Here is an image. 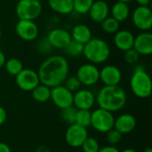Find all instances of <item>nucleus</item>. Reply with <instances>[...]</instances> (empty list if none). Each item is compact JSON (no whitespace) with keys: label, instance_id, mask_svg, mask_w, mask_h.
I'll return each instance as SVG.
<instances>
[{"label":"nucleus","instance_id":"1","mask_svg":"<svg viewBox=\"0 0 152 152\" xmlns=\"http://www.w3.org/2000/svg\"><path fill=\"white\" fill-rule=\"evenodd\" d=\"M69 73V64L68 60L59 54L47 57L38 68V77L40 84L50 88L62 85Z\"/></svg>","mask_w":152,"mask_h":152},{"label":"nucleus","instance_id":"2","mask_svg":"<svg viewBox=\"0 0 152 152\" xmlns=\"http://www.w3.org/2000/svg\"><path fill=\"white\" fill-rule=\"evenodd\" d=\"M126 100V93L119 86H104L95 95V102L99 108L112 113L123 109Z\"/></svg>","mask_w":152,"mask_h":152},{"label":"nucleus","instance_id":"3","mask_svg":"<svg viewBox=\"0 0 152 152\" xmlns=\"http://www.w3.org/2000/svg\"><path fill=\"white\" fill-rule=\"evenodd\" d=\"M110 45L103 39L99 37H92L84 45L83 55L93 64H102L106 62L110 56Z\"/></svg>","mask_w":152,"mask_h":152},{"label":"nucleus","instance_id":"4","mask_svg":"<svg viewBox=\"0 0 152 152\" xmlns=\"http://www.w3.org/2000/svg\"><path fill=\"white\" fill-rule=\"evenodd\" d=\"M130 87L133 94L140 99L151 97L152 82L150 74L142 66H137L130 78Z\"/></svg>","mask_w":152,"mask_h":152},{"label":"nucleus","instance_id":"5","mask_svg":"<svg viewBox=\"0 0 152 152\" xmlns=\"http://www.w3.org/2000/svg\"><path fill=\"white\" fill-rule=\"evenodd\" d=\"M43 11L39 0H19L15 5V13L19 20H34L38 18Z\"/></svg>","mask_w":152,"mask_h":152},{"label":"nucleus","instance_id":"6","mask_svg":"<svg viewBox=\"0 0 152 152\" xmlns=\"http://www.w3.org/2000/svg\"><path fill=\"white\" fill-rule=\"evenodd\" d=\"M115 118L113 113L98 108L92 112L91 126L99 133H107L114 127Z\"/></svg>","mask_w":152,"mask_h":152},{"label":"nucleus","instance_id":"7","mask_svg":"<svg viewBox=\"0 0 152 152\" xmlns=\"http://www.w3.org/2000/svg\"><path fill=\"white\" fill-rule=\"evenodd\" d=\"M76 77L82 86H93L100 81V69L95 64L85 63L77 69Z\"/></svg>","mask_w":152,"mask_h":152},{"label":"nucleus","instance_id":"8","mask_svg":"<svg viewBox=\"0 0 152 152\" xmlns=\"http://www.w3.org/2000/svg\"><path fill=\"white\" fill-rule=\"evenodd\" d=\"M132 20L141 31H150L152 28V11L150 6L138 5L132 13Z\"/></svg>","mask_w":152,"mask_h":152},{"label":"nucleus","instance_id":"9","mask_svg":"<svg viewBox=\"0 0 152 152\" xmlns=\"http://www.w3.org/2000/svg\"><path fill=\"white\" fill-rule=\"evenodd\" d=\"M15 82L17 86L24 92H31L40 84L37 71L31 69H23L15 76Z\"/></svg>","mask_w":152,"mask_h":152},{"label":"nucleus","instance_id":"10","mask_svg":"<svg viewBox=\"0 0 152 152\" xmlns=\"http://www.w3.org/2000/svg\"><path fill=\"white\" fill-rule=\"evenodd\" d=\"M15 31L17 36L27 42L36 40L39 35V28L34 20H19L15 25Z\"/></svg>","mask_w":152,"mask_h":152},{"label":"nucleus","instance_id":"11","mask_svg":"<svg viewBox=\"0 0 152 152\" xmlns=\"http://www.w3.org/2000/svg\"><path fill=\"white\" fill-rule=\"evenodd\" d=\"M53 104L60 110L73 105V93L68 90L63 85L51 88V98Z\"/></svg>","mask_w":152,"mask_h":152},{"label":"nucleus","instance_id":"12","mask_svg":"<svg viewBox=\"0 0 152 152\" xmlns=\"http://www.w3.org/2000/svg\"><path fill=\"white\" fill-rule=\"evenodd\" d=\"M87 137V128L78 126L75 123L69 125L65 134L66 142L72 148H80Z\"/></svg>","mask_w":152,"mask_h":152},{"label":"nucleus","instance_id":"13","mask_svg":"<svg viewBox=\"0 0 152 152\" xmlns=\"http://www.w3.org/2000/svg\"><path fill=\"white\" fill-rule=\"evenodd\" d=\"M46 38L53 49L60 50H63L72 39L70 32L61 28H55L50 30Z\"/></svg>","mask_w":152,"mask_h":152},{"label":"nucleus","instance_id":"14","mask_svg":"<svg viewBox=\"0 0 152 152\" xmlns=\"http://www.w3.org/2000/svg\"><path fill=\"white\" fill-rule=\"evenodd\" d=\"M95 95L88 89H79L73 94V106L77 110H90L95 104Z\"/></svg>","mask_w":152,"mask_h":152},{"label":"nucleus","instance_id":"15","mask_svg":"<svg viewBox=\"0 0 152 152\" xmlns=\"http://www.w3.org/2000/svg\"><path fill=\"white\" fill-rule=\"evenodd\" d=\"M100 80L104 86H119L122 80V72L115 65H105L100 69Z\"/></svg>","mask_w":152,"mask_h":152},{"label":"nucleus","instance_id":"16","mask_svg":"<svg viewBox=\"0 0 152 152\" xmlns=\"http://www.w3.org/2000/svg\"><path fill=\"white\" fill-rule=\"evenodd\" d=\"M133 48L143 56H149L152 53V34L151 31H142L134 37Z\"/></svg>","mask_w":152,"mask_h":152},{"label":"nucleus","instance_id":"17","mask_svg":"<svg viewBox=\"0 0 152 152\" xmlns=\"http://www.w3.org/2000/svg\"><path fill=\"white\" fill-rule=\"evenodd\" d=\"M110 5L104 0H94L88 13L90 19L96 22L101 23L104 19L110 16Z\"/></svg>","mask_w":152,"mask_h":152},{"label":"nucleus","instance_id":"18","mask_svg":"<svg viewBox=\"0 0 152 152\" xmlns=\"http://www.w3.org/2000/svg\"><path fill=\"white\" fill-rule=\"evenodd\" d=\"M134 41V35L127 29H118L114 34V45L121 52H125L133 48Z\"/></svg>","mask_w":152,"mask_h":152},{"label":"nucleus","instance_id":"19","mask_svg":"<svg viewBox=\"0 0 152 152\" xmlns=\"http://www.w3.org/2000/svg\"><path fill=\"white\" fill-rule=\"evenodd\" d=\"M136 127V119L131 114H122L115 118L114 127L121 134L132 133Z\"/></svg>","mask_w":152,"mask_h":152},{"label":"nucleus","instance_id":"20","mask_svg":"<svg viewBox=\"0 0 152 152\" xmlns=\"http://www.w3.org/2000/svg\"><path fill=\"white\" fill-rule=\"evenodd\" d=\"M70 36L73 40L85 45L93 37V33L91 28L87 25L79 23L72 28Z\"/></svg>","mask_w":152,"mask_h":152},{"label":"nucleus","instance_id":"21","mask_svg":"<svg viewBox=\"0 0 152 152\" xmlns=\"http://www.w3.org/2000/svg\"><path fill=\"white\" fill-rule=\"evenodd\" d=\"M110 13L111 17L117 20L119 23L126 21L130 16V7L127 3L117 1L110 8Z\"/></svg>","mask_w":152,"mask_h":152},{"label":"nucleus","instance_id":"22","mask_svg":"<svg viewBox=\"0 0 152 152\" xmlns=\"http://www.w3.org/2000/svg\"><path fill=\"white\" fill-rule=\"evenodd\" d=\"M52 11L61 15L70 14L73 12V0H48Z\"/></svg>","mask_w":152,"mask_h":152},{"label":"nucleus","instance_id":"23","mask_svg":"<svg viewBox=\"0 0 152 152\" xmlns=\"http://www.w3.org/2000/svg\"><path fill=\"white\" fill-rule=\"evenodd\" d=\"M31 94H32V98L36 102L43 103L50 100L51 88L43 84H39L31 91Z\"/></svg>","mask_w":152,"mask_h":152},{"label":"nucleus","instance_id":"24","mask_svg":"<svg viewBox=\"0 0 152 152\" xmlns=\"http://www.w3.org/2000/svg\"><path fill=\"white\" fill-rule=\"evenodd\" d=\"M83 50H84V45L71 39V41L63 49V52L69 57L77 58L80 55H83Z\"/></svg>","mask_w":152,"mask_h":152},{"label":"nucleus","instance_id":"25","mask_svg":"<svg viewBox=\"0 0 152 152\" xmlns=\"http://www.w3.org/2000/svg\"><path fill=\"white\" fill-rule=\"evenodd\" d=\"M4 67L8 74L14 76V77L16 75H18L24 69L23 63L21 62L20 60H19L17 58H10V59L6 60Z\"/></svg>","mask_w":152,"mask_h":152},{"label":"nucleus","instance_id":"26","mask_svg":"<svg viewBox=\"0 0 152 152\" xmlns=\"http://www.w3.org/2000/svg\"><path fill=\"white\" fill-rule=\"evenodd\" d=\"M120 27V23L111 16H108L101 22V28L107 34H115Z\"/></svg>","mask_w":152,"mask_h":152},{"label":"nucleus","instance_id":"27","mask_svg":"<svg viewBox=\"0 0 152 152\" xmlns=\"http://www.w3.org/2000/svg\"><path fill=\"white\" fill-rule=\"evenodd\" d=\"M91 115L92 112L87 110H77L76 114L75 124L87 128L91 126Z\"/></svg>","mask_w":152,"mask_h":152},{"label":"nucleus","instance_id":"28","mask_svg":"<svg viewBox=\"0 0 152 152\" xmlns=\"http://www.w3.org/2000/svg\"><path fill=\"white\" fill-rule=\"evenodd\" d=\"M94 0H73V12L86 15L88 13Z\"/></svg>","mask_w":152,"mask_h":152},{"label":"nucleus","instance_id":"29","mask_svg":"<svg viewBox=\"0 0 152 152\" xmlns=\"http://www.w3.org/2000/svg\"><path fill=\"white\" fill-rule=\"evenodd\" d=\"M77 109L72 105L70 107L65 108L61 110V119L69 125H72L75 123L76 119V114H77Z\"/></svg>","mask_w":152,"mask_h":152},{"label":"nucleus","instance_id":"30","mask_svg":"<svg viewBox=\"0 0 152 152\" xmlns=\"http://www.w3.org/2000/svg\"><path fill=\"white\" fill-rule=\"evenodd\" d=\"M84 152H98L100 150V144L98 141L93 137H87L81 146Z\"/></svg>","mask_w":152,"mask_h":152},{"label":"nucleus","instance_id":"31","mask_svg":"<svg viewBox=\"0 0 152 152\" xmlns=\"http://www.w3.org/2000/svg\"><path fill=\"white\" fill-rule=\"evenodd\" d=\"M68 90H69L71 93H75L77 91H78L81 88V83L80 81L77 79V77L76 76H68V77L65 79L64 83L62 84Z\"/></svg>","mask_w":152,"mask_h":152},{"label":"nucleus","instance_id":"32","mask_svg":"<svg viewBox=\"0 0 152 152\" xmlns=\"http://www.w3.org/2000/svg\"><path fill=\"white\" fill-rule=\"evenodd\" d=\"M122 135L123 134H121L115 128H112L109 132L106 133V141L109 143V145L115 146L118 143H119V142L121 141Z\"/></svg>","mask_w":152,"mask_h":152},{"label":"nucleus","instance_id":"33","mask_svg":"<svg viewBox=\"0 0 152 152\" xmlns=\"http://www.w3.org/2000/svg\"><path fill=\"white\" fill-rule=\"evenodd\" d=\"M140 56L141 55L134 48H131L124 52V60L127 64L130 65L136 64L140 59Z\"/></svg>","mask_w":152,"mask_h":152},{"label":"nucleus","instance_id":"34","mask_svg":"<svg viewBox=\"0 0 152 152\" xmlns=\"http://www.w3.org/2000/svg\"><path fill=\"white\" fill-rule=\"evenodd\" d=\"M37 51L41 53V54H48L52 52V50L53 49L52 47V45H50V43L48 42L47 38H43L41 39L38 43H37Z\"/></svg>","mask_w":152,"mask_h":152},{"label":"nucleus","instance_id":"35","mask_svg":"<svg viewBox=\"0 0 152 152\" xmlns=\"http://www.w3.org/2000/svg\"><path fill=\"white\" fill-rule=\"evenodd\" d=\"M98 152H120L119 150L112 145H108V146H104L102 148H100Z\"/></svg>","mask_w":152,"mask_h":152},{"label":"nucleus","instance_id":"36","mask_svg":"<svg viewBox=\"0 0 152 152\" xmlns=\"http://www.w3.org/2000/svg\"><path fill=\"white\" fill-rule=\"evenodd\" d=\"M6 118H7L6 110H4V108H3L2 106H0V126L2 125H4V123L6 120Z\"/></svg>","mask_w":152,"mask_h":152},{"label":"nucleus","instance_id":"37","mask_svg":"<svg viewBox=\"0 0 152 152\" xmlns=\"http://www.w3.org/2000/svg\"><path fill=\"white\" fill-rule=\"evenodd\" d=\"M0 152H12V151L6 143L0 142Z\"/></svg>","mask_w":152,"mask_h":152},{"label":"nucleus","instance_id":"38","mask_svg":"<svg viewBox=\"0 0 152 152\" xmlns=\"http://www.w3.org/2000/svg\"><path fill=\"white\" fill-rule=\"evenodd\" d=\"M134 1L138 5H142V6H149L151 2V0H134Z\"/></svg>","mask_w":152,"mask_h":152},{"label":"nucleus","instance_id":"39","mask_svg":"<svg viewBox=\"0 0 152 152\" xmlns=\"http://www.w3.org/2000/svg\"><path fill=\"white\" fill-rule=\"evenodd\" d=\"M5 61H6L5 54L3 53V51H1V50H0V69H2V68L4 66Z\"/></svg>","mask_w":152,"mask_h":152},{"label":"nucleus","instance_id":"40","mask_svg":"<svg viewBox=\"0 0 152 152\" xmlns=\"http://www.w3.org/2000/svg\"><path fill=\"white\" fill-rule=\"evenodd\" d=\"M36 152H50L49 149L45 146V145H41V146H38L36 150Z\"/></svg>","mask_w":152,"mask_h":152},{"label":"nucleus","instance_id":"41","mask_svg":"<svg viewBox=\"0 0 152 152\" xmlns=\"http://www.w3.org/2000/svg\"><path fill=\"white\" fill-rule=\"evenodd\" d=\"M120 152H137L135 150H134V149H130V148H128V149H125L124 151H122Z\"/></svg>","mask_w":152,"mask_h":152},{"label":"nucleus","instance_id":"42","mask_svg":"<svg viewBox=\"0 0 152 152\" xmlns=\"http://www.w3.org/2000/svg\"><path fill=\"white\" fill-rule=\"evenodd\" d=\"M117 1H120V2H124V3H129V2H131V1H133V0H117Z\"/></svg>","mask_w":152,"mask_h":152},{"label":"nucleus","instance_id":"43","mask_svg":"<svg viewBox=\"0 0 152 152\" xmlns=\"http://www.w3.org/2000/svg\"><path fill=\"white\" fill-rule=\"evenodd\" d=\"M143 152H152V149L151 148H147V149L144 150V151Z\"/></svg>","mask_w":152,"mask_h":152},{"label":"nucleus","instance_id":"44","mask_svg":"<svg viewBox=\"0 0 152 152\" xmlns=\"http://www.w3.org/2000/svg\"><path fill=\"white\" fill-rule=\"evenodd\" d=\"M1 37H2V29L0 28V39H1Z\"/></svg>","mask_w":152,"mask_h":152}]
</instances>
